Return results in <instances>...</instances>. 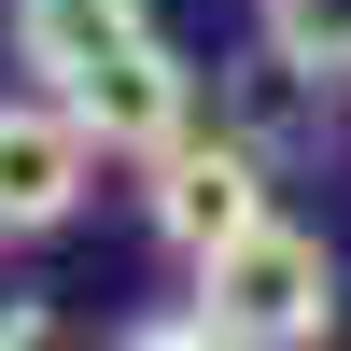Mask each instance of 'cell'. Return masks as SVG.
Segmentation results:
<instances>
[{
	"label": "cell",
	"instance_id": "4",
	"mask_svg": "<svg viewBox=\"0 0 351 351\" xmlns=\"http://www.w3.org/2000/svg\"><path fill=\"white\" fill-rule=\"evenodd\" d=\"M56 99H71V112H84V141H99V155H127V169H141V155H169V141L197 127V71L169 56V28H141L127 56H99V71L56 84Z\"/></svg>",
	"mask_w": 351,
	"mask_h": 351
},
{
	"label": "cell",
	"instance_id": "1",
	"mask_svg": "<svg viewBox=\"0 0 351 351\" xmlns=\"http://www.w3.org/2000/svg\"><path fill=\"white\" fill-rule=\"evenodd\" d=\"M197 337H225V351H309V337H337V253L309 239V225H239L225 253H197V309H183Z\"/></svg>",
	"mask_w": 351,
	"mask_h": 351
},
{
	"label": "cell",
	"instance_id": "3",
	"mask_svg": "<svg viewBox=\"0 0 351 351\" xmlns=\"http://www.w3.org/2000/svg\"><path fill=\"white\" fill-rule=\"evenodd\" d=\"M99 183V141H84L71 99H0V253L14 239H56Z\"/></svg>",
	"mask_w": 351,
	"mask_h": 351
},
{
	"label": "cell",
	"instance_id": "6",
	"mask_svg": "<svg viewBox=\"0 0 351 351\" xmlns=\"http://www.w3.org/2000/svg\"><path fill=\"white\" fill-rule=\"evenodd\" d=\"M253 43H267V71L324 99V84H351V0H253Z\"/></svg>",
	"mask_w": 351,
	"mask_h": 351
},
{
	"label": "cell",
	"instance_id": "5",
	"mask_svg": "<svg viewBox=\"0 0 351 351\" xmlns=\"http://www.w3.org/2000/svg\"><path fill=\"white\" fill-rule=\"evenodd\" d=\"M141 28H155V0H0V43H14V71L43 84H84L99 56H127Z\"/></svg>",
	"mask_w": 351,
	"mask_h": 351
},
{
	"label": "cell",
	"instance_id": "7",
	"mask_svg": "<svg viewBox=\"0 0 351 351\" xmlns=\"http://www.w3.org/2000/svg\"><path fill=\"white\" fill-rule=\"evenodd\" d=\"M28 337H43V309H28V295H14V309H0V351H28Z\"/></svg>",
	"mask_w": 351,
	"mask_h": 351
},
{
	"label": "cell",
	"instance_id": "2",
	"mask_svg": "<svg viewBox=\"0 0 351 351\" xmlns=\"http://www.w3.org/2000/svg\"><path fill=\"white\" fill-rule=\"evenodd\" d=\"M141 211H155V239L183 253H225L239 225H267V141H239V127H211V141H169V155H141Z\"/></svg>",
	"mask_w": 351,
	"mask_h": 351
}]
</instances>
